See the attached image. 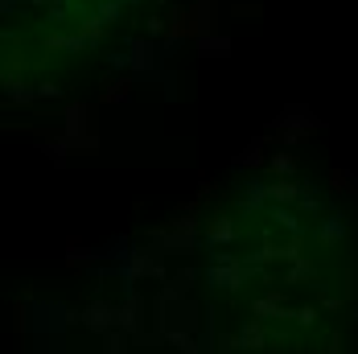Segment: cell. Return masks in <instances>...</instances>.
<instances>
[{
    "label": "cell",
    "mask_w": 358,
    "mask_h": 354,
    "mask_svg": "<svg viewBox=\"0 0 358 354\" xmlns=\"http://www.w3.org/2000/svg\"><path fill=\"white\" fill-rule=\"evenodd\" d=\"M210 280H215L219 288H235V284H243V264H239V260H231V256H215V264H210Z\"/></svg>",
    "instance_id": "1"
},
{
    "label": "cell",
    "mask_w": 358,
    "mask_h": 354,
    "mask_svg": "<svg viewBox=\"0 0 358 354\" xmlns=\"http://www.w3.org/2000/svg\"><path fill=\"white\" fill-rule=\"evenodd\" d=\"M239 342H243V346H251V351H256V346H264V325H260V317H251V321L239 330Z\"/></svg>",
    "instance_id": "2"
},
{
    "label": "cell",
    "mask_w": 358,
    "mask_h": 354,
    "mask_svg": "<svg viewBox=\"0 0 358 354\" xmlns=\"http://www.w3.org/2000/svg\"><path fill=\"white\" fill-rule=\"evenodd\" d=\"M103 354H128V334H124V330L107 334V338H103Z\"/></svg>",
    "instance_id": "3"
},
{
    "label": "cell",
    "mask_w": 358,
    "mask_h": 354,
    "mask_svg": "<svg viewBox=\"0 0 358 354\" xmlns=\"http://www.w3.org/2000/svg\"><path fill=\"white\" fill-rule=\"evenodd\" d=\"M231 235H235V226H231V222H210V239H215V243H226Z\"/></svg>",
    "instance_id": "4"
},
{
    "label": "cell",
    "mask_w": 358,
    "mask_h": 354,
    "mask_svg": "<svg viewBox=\"0 0 358 354\" xmlns=\"http://www.w3.org/2000/svg\"><path fill=\"white\" fill-rule=\"evenodd\" d=\"M338 235H342V222H325V226H321V239H325V243H334Z\"/></svg>",
    "instance_id": "5"
},
{
    "label": "cell",
    "mask_w": 358,
    "mask_h": 354,
    "mask_svg": "<svg viewBox=\"0 0 358 354\" xmlns=\"http://www.w3.org/2000/svg\"><path fill=\"white\" fill-rule=\"evenodd\" d=\"M297 321H301V325H313V321H317V309H297Z\"/></svg>",
    "instance_id": "6"
}]
</instances>
